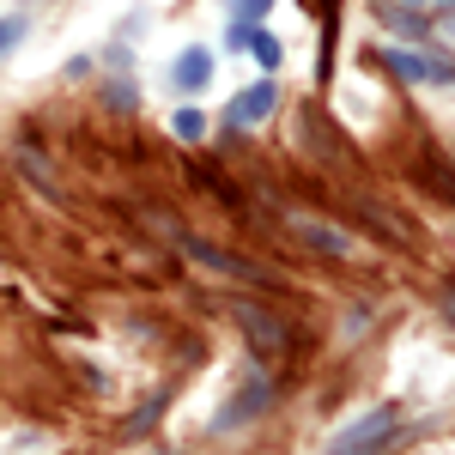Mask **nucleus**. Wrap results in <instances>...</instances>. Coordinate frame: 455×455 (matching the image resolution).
Returning a JSON list of instances; mask_svg holds the SVG:
<instances>
[{"mask_svg": "<svg viewBox=\"0 0 455 455\" xmlns=\"http://www.w3.org/2000/svg\"><path fill=\"white\" fill-rule=\"evenodd\" d=\"M237 322H243L249 347L261 352L267 364H280L285 352H291V322L280 310H261V304H237Z\"/></svg>", "mask_w": 455, "mask_h": 455, "instance_id": "nucleus-1", "label": "nucleus"}, {"mask_svg": "<svg viewBox=\"0 0 455 455\" xmlns=\"http://www.w3.org/2000/svg\"><path fill=\"white\" fill-rule=\"evenodd\" d=\"M188 255L212 267V274H225V280H243V285H261V291H274V274L261 267V261H249V255H231V249L207 243V237H188Z\"/></svg>", "mask_w": 455, "mask_h": 455, "instance_id": "nucleus-2", "label": "nucleus"}, {"mask_svg": "<svg viewBox=\"0 0 455 455\" xmlns=\"http://www.w3.org/2000/svg\"><path fill=\"white\" fill-rule=\"evenodd\" d=\"M395 431H401V425H395V407H383V413L358 419L352 431H340V443H334L328 455H383L388 443H395Z\"/></svg>", "mask_w": 455, "mask_h": 455, "instance_id": "nucleus-3", "label": "nucleus"}, {"mask_svg": "<svg viewBox=\"0 0 455 455\" xmlns=\"http://www.w3.org/2000/svg\"><path fill=\"white\" fill-rule=\"evenodd\" d=\"M274 104H280V85H274V79H255L243 98L225 109V128H231V134H243V128H255V122H267Z\"/></svg>", "mask_w": 455, "mask_h": 455, "instance_id": "nucleus-4", "label": "nucleus"}, {"mask_svg": "<svg viewBox=\"0 0 455 455\" xmlns=\"http://www.w3.org/2000/svg\"><path fill=\"white\" fill-rule=\"evenodd\" d=\"M267 407H274V383H261V377H255V383H249L243 395H231V401L219 407V419H212V425H219V431H237V425L261 419Z\"/></svg>", "mask_w": 455, "mask_h": 455, "instance_id": "nucleus-5", "label": "nucleus"}, {"mask_svg": "<svg viewBox=\"0 0 455 455\" xmlns=\"http://www.w3.org/2000/svg\"><path fill=\"white\" fill-rule=\"evenodd\" d=\"M383 68L395 73V79H407V85H450L455 79V68L425 61V55H401V49H383Z\"/></svg>", "mask_w": 455, "mask_h": 455, "instance_id": "nucleus-6", "label": "nucleus"}, {"mask_svg": "<svg viewBox=\"0 0 455 455\" xmlns=\"http://www.w3.org/2000/svg\"><path fill=\"white\" fill-rule=\"evenodd\" d=\"M291 231H298V237H304L310 249L334 255V261H352V255H358V243H352L347 231H334L328 219H304V212H298V219H291Z\"/></svg>", "mask_w": 455, "mask_h": 455, "instance_id": "nucleus-7", "label": "nucleus"}, {"mask_svg": "<svg viewBox=\"0 0 455 455\" xmlns=\"http://www.w3.org/2000/svg\"><path fill=\"white\" fill-rule=\"evenodd\" d=\"M171 79L182 85V92H201V85L212 79V49H201V43H195V49H182V55H176V68H171Z\"/></svg>", "mask_w": 455, "mask_h": 455, "instance_id": "nucleus-8", "label": "nucleus"}, {"mask_svg": "<svg viewBox=\"0 0 455 455\" xmlns=\"http://www.w3.org/2000/svg\"><path fill=\"white\" fill-rule=\"evenodd\" d=\"M171 128H176V140H188V146H195V140H207V116H201V109H176V122H171Z\"/></svg>", "mask_w": 455, "mask_h": 455, "instance_id": "nucleus-9", "label": "nucleus"}, {"mask_svg": "<svg viewBox=\"0 0 455 455\" xmlns=\"http://www.w3.org/2000/svg\"><path fill=\"white\" fill-rule=\"evenodd\" d=\"M249 55H255V61H261V68H267V73L280 68V43H274V36H267V31H249Z\"/></svg>", "mask_w": 455, "mask_h": 455, "instance_id": "nucleus-10", "label": "nucleus"}, {"mask_svg": "<svg viewBox=\"0 0 455 455\" xmlns=\"http://www.w3.org/2000/svg\"><path fill=\"white\" fill-rule=\"evenodd\" d=\"M425 171H431V188L443 195V201H455V171L443 164V158H425Z\"/></svg>", "mask_w": 455, "mask_h": 455, "instance_id": "nucleus-11", "label": "nucleus"}, {"mask_svg": "<svg viewBox=\"0 0 455 455\" xmlns=\"http://www.w3.org/2000/svg\"><path fill=\"white\" fill-rule=\"evenodd\" d=\"M274 0H225V12L231 19H243V25H261V12H267Z\"/></svg>", "mask_w": 455, "mask_h": 455, "instance_id": "nucleus-12", "label": "nucleus"}, {"mask_svg": "<svg viewBox=\"0 0 455 455\" xmlns=\"http://www.w3.org/2000/svg\"><path fill=\"white\" fill-rule=\"evenodd\" d=\"M19 36H25V19H0V55H6Z\"/></svg>", "mask_w": 455, "mask_h": 455, "instance_id": "nucleus-13", "label": "nucleus"}, {"mask_svg": "<svg viewBox=\"0 0 455 455\" xmlns=\"http://www.w3.org/2000/svg\"><path fill=\"white\" fill-rule=\"evenodd\" d=\"M152 419H158V401H146L140 413H134V419H128V431H146V425H152Z\"/></svg>", "mask_w": 455, "mask_h": 455, "instance_id": "nucleus-14", "label": "nucleus"}, {"mask_svg": "<svg viewBox=\"0 0 455 455\" xmlns=\"http://www.w3.org/2000/svg\"><path fill=\"white\" fill-rule=\"evenodd\" d=\"M443 310H450V315H455V285H450V291H443Z\"/></svg>", "mask_w": 455, "mask_h": 455, "instance_id": "nucleus-15", "label": "nucleus"}, {"mask_svg": "<svg viewBox=\"0 0 455 455\" xmlns=\"http://www.w3.org/2000/svg\"><path fill=\"white\" fill-rule=\"evenodd\" d=\"M322 6H328V12H334V0H322Z\"/></svg>", "mask_w": 455, "mask_h": 455, "instance_id": "nucleus-16", "label": "nucleus"}, {"mask_svg": "<svg viewBox=\"0 0 455 455\" xmlns=\"http://www.w3.org/2000/svg\"><path fill=\"white\" fill-rule=\"evenodd\" d=\"M158 455H171V450H158Z\"/></svg>", "mask_w": 455, "mask_h": 455, "instance_id": "nucleus-17", "label": "nucleus"}]
</instances>
